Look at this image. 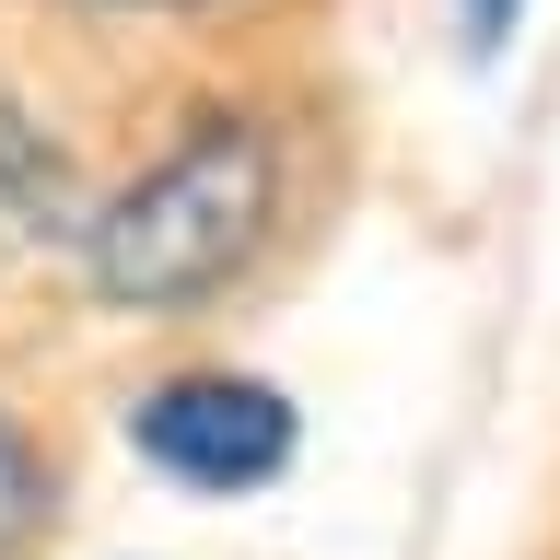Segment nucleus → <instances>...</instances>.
<instances>
[{
  "instance_id": "nucleus-1",
  "label": "nucleus",
  "mask_w": 560,
  "mask_h": 560,
  "mask_svg": "<svg viewBox=\"0 0 560 560\" xmlns=\"http://www.w3.org/2000/svg\"><path fill=\"white\" fill-rule=\"evenodd\" d=\"M269 222H280V140L257 117H199L82 222V292L129 315L210 304L269 245Z\"/></svg>"
},
{
  "instance_id": "nucleus-2",
  "label": "nucleus",
  "mask_w": 560,
  "mask_h": 560,
  "mask_svg": "<svg viewBox=\"0 0 560 560\" xmlns=\"http://www.w3.org/2000/svg\"><path fill=\"white\" fill-rule=\"evenodd\" d=\"M129 444L175 490H269L292 467V444H304V420H292L280 385L234 374V362H199V374H164L129 409Z\"/></svg>"
},
{
  "instance_id": "nucleus-3",
  "label": "nucleus",
  "mask_w": 560,
  "mask_h": 560,
  "mask_svg": "<svg viewBox=\"0 0 560 560\" xmlns=\"http://www.w3.org/2000/svg\"><path fill=\"white\" fill-rule=\"evenodd\" d=\"M35 514H47V479H35V444H24V420L0 409V549H24Z\"/></svg>"
},
{
  "instance_id": "nucleus-4",
  "label": "nucleus",
  "mask_w": 560,
  "mask_h": 560,
  "mask_svg": "<svg viewBox=\"0 0 560 560\" xmlns=\"http://www.w3.org/2000/svg\"><path fill=\"white\" fill-rule=\"evenodd\" d=\"M514 12H525V0H455V35H467V59H502V47H514Z\"/></svg>"
},
{
  "instance_id": "nucleus-5",
  "label": "nucleus",
  "mask_w": 560,
  "mask_h": 560,
  "mask_svg": "<svg viewBox=\"0 0 560 560\" xmlns=\"http://www.w3.org/2000/svg\"><path fill=\"white\" fill-rule=\"evenodd\" d=\"M105 12H187V0H105Z\"/></svg>"
}]
</instances>
